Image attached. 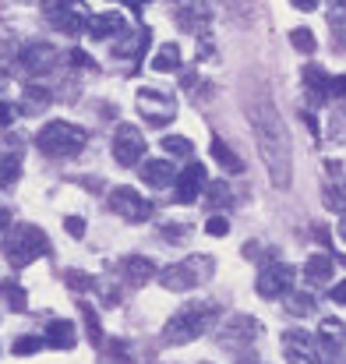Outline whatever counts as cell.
I'll list each match as a JSON object with an SVG mask.
<instances>
[{
	"label": "cell",
	"instance_id": "6da1fadb",
	"mask_svg": "<svg viewBox=\"0 0 346 364\" xmlns=\"http://www.w3.org/2000/svg\"><path fill=\"white\" fill-rule=\"evenodd\" d=\"M247 121L254 131V145H258V156L269 170V181L286 191L293 184V145H290V131L279 117V110L272 107L269 96H258L247 103Z\"/></svg>",
	"mask_w": 346,
	"mask_h": 364
},
{
	"label": "cell",
	"instance_id": "7a4b0ae2",
	"mask_svg": "<svg viewBox=\"0 0 346 364\" xmlns=\"http://www.w3.org/2000/svg\"><path fill=\"white\" fill-rule=\"evenodd\" d=\"M216 322H220V304H216V301L184 304V308H177V311L166 318V326H163V343H170V347L195 343V340L205 336Z\"/></svg>",
	"mask_w": 346,
	"mask_h": 364
},
{
	"label": "cell",
	"instance_id": "3957f363",
	"mask_svg": "<svg viewBox=\"0 0 346 364\" xmlns=\"http://www.w3.org/2000/svg\"><path fill=\"white\" fill-rule=\"evenodd\" d=\"M43 255H50V237L36 223H14L11 234L4 237V258L14 269H25V265H32Z\"/></svg>",
	"mask_w": 346,
	"mask_h": 364
},
{
	"label": "cell",
	"instance_id": "277c9868",
	"mask_svg": "<svg viewBox=\"0 0 346 364\" xmlns=\"http://www.w3.org/2000/svg\"><path fill=\"white\" fill-rule=\"evenodd\" d=\"M212 272H216V262H212L209 255H191V258H184V262L166 265V269L159 272V283H163L166 290H173V294H188V290L209 283Z\"/></svg>",
	"mask_w": 346,
	"mask_h": 364
},
{
	"label": "cell",
	"instance_id": "5b68a950",
	"mask_svg": "<svg viewBox=\"0 0 346 364\" xmlns=\"http://www.w3.org/2000/svg\"><path fill=\"white\" fill-rule=\"evenodd\" d=\"M36 145H39L43 156L67 159V156L82 152V145H85V127H78V124H71V121H50L39 127Z\"/></svg>",
	"mask_w": 346,
	"mask_h": 364
},
{
	"label": "cell",
	"instance_id": "8992f818",
	"mask_svg": "<svg viewBox=\"0 0 346 364\" xmlns=\"http://www.w3.org/2000/svg\"><path fill=\"white\" fill-rule=\"evenodd\" d=\"M46 18H50V25L57 28V32H64V36H78L82 28H89V7L82 4V0H50L46 4Z\"/></svg>",
	"mask_w": 346,
	"mask_h": 364
},
{
	"label": "cell",
	"instance_id": "52a82bcc",
	"mask_svg": "<svg viewBox=\"0 0 346 364\" xmlns=\"http://www.w3.org/2000/svg\"><path fill=\"white\" fill-rule=\"evenodd\" d=\"M107 205H110V213H114V216L127 220V223H145V220H152V202H148L141 191L127 188V184L110 191Z\"/></svg>",
	"mask_w": 346,
	"mask_h": 364
},
{
	"label": "cell",
	"instance_id": "ba28073f",
	"mask_svg": "<svg viewBox=\"0 0 346 364\" xmlns=\"http://www.w3.org/2000/svg\"><path fill=\"white\" fill-rule=\"evenodd\" d=\"M293 279H297L293 265H286V262H269V265H261V272H258V279H254V290H258V297L276 301V297H286V294L293 290Z\"/></svg>",
	"mask_w": 346,
	"mask_h": 364
},
{
	"label": "cell",
	"instance_id": "9c48e42d",
	"mask_svg": "<svg viewBox=\"0 0 346 364\" xmlns=\"http://www.w3.org/2000/svg\"><path fill=\"white\" fill-rule=\"evenodd\" d=\"M110 152H114L117 163L127 166V170H131V166H141V159H145V134H141L134 124H117Z\"/></svg>",
	"mask_w": 346,
	"mask_h": 364
},
{
	"label": "cell",
	"instance_id": "30bf717a",
	"mask_svg": "<svg viewBox=\"0 0 346 364\" xmlns=\"http://www.w3.org/2000/svg\"><path fill=\"white\" fill-rule=\"evenodd\" d=\"M283 354L290 364H322V347L311 333L304 329H286L283 333Z\"/></svg>",
	"mask_w": 346,
	"mask_h": 364
},
{
	"label": "cell",
	"instance_id": "8fae6325",
	"mask_svg": "<svg viewBox=\"0 0 346 364\" xmlns=\"http://www.w3.org/2000/svg\"><path fill=\"white\" fill-rule=\"evenodd\" d=\"M18 64H21V71H28L32 78L50 75V68L57 64V50H53L50 43H43V39H32V43H25V46H21Z\"/></svg>",
	"mask_w": 346,
	"mask_h": 364
},
{
	"label": "cell",
	"instance_id": "7c38bea8",
	"mask_svg": "<svg viewBox=\"0 0 346 364\" xmlns=\"http://www.w3.org/2000/svg\"><path fill=\"white\" fill-rule=\"evenodd\" d=\"M138 103H141V117L156 127L173 121V96L170 92H159V89H138Z\"/></svg>",
	"mask_w": 346,
	"mask_h": 364
},
{
	"label": "cell",
	"instance_id": "4fadbf2b",
	"mask_svg": "<svg viewBox=\"0 0 346 364\" xmlns=\"http://www.w3.org/2000/svg\"><path fill=\"white\" fill-rule=\"evenodd\" d=\"M258 333H261V322H258V318H251V315H230V318H227V326H223L220 343H223V347H230V350H240V347L254 343V340H258Z\"/></svg>",
	"mask_w": 346,
	"mask_h": 364
},
{
	"label": "cell",
	"instance_id": "5bb4252c",
	"mask_svg": "<svg viewBox=\"0 0 346 364\" xmlns=\"http://www.w3.org/2000/svg\"><path fill=\"white\" fill-rule=\"evenodd\" d=\"M173 188H177V202H180V205L198 202L202 191H205V166H202V163H188V166L177 173Z\"/></svg>",
	"mask_w": 346,
	"mask_h": 364
},
{
	"label": "cell",
	"instance_id": "9a60e30c",
	"mask_svg": "<svg viewBox=\"0 0 346 364\" xmlns=\"http://www.w3.org/2000/svg\"><path fill=\"white\" fill-rule=\"evenodd\" d=\"M120 276H124L127 287H145V283L159 279V269H156V262H148L145 255H127V258L120 262Z\"/></svg>",
	"mask_w": 346,
	"mask_h": 364
},
{
	"label": "cell",
	"instance_id": "2e32d148",
	"mask_svg": "<svg viewBox=\"0 0 346 364\" xmlns=\"http://www.w3.org/2000/svg\"><path fill=\"white\" fill-rule=\"evenodd\" d=\"M152 43V32L141 25L138 32H124V39L117 43V57H124V60H134V71H138V64H141V53H145V46Z\"/></svg>",
	"mask_w": 346,
	"mask_h": 364
},
{
	"label": "cell",
	"instance_id": "e0dca14e",
	"mask_svg": "<svg viewBox=\"0 0 346 364\" xmlns=\"http://www.w3.org/2000/svg\"><path fill=\"white\" fill-rule=\"evenodd\" d=\"M85 32H89L92 39H114V36H124V32H127V21H124V14H117V11L92 14Z\"/></svg>",
	"mask_w": 346,
	"mask_h": 364
},
{
	"label": "cell",
	"instance_id": "ac0fdd59",
	"mask_svg": "<svg viewBox=\"0 0 346 364\" xmlns=\"http://www.w3.org/2000/svg\"><path fill=\"white\" fill-rule=\"evenodd\" d=\"M301 78H304V89H308V100L315 103V107H322L325 100H329V85H333V78L318 68V64H308L304 71H301Z\"/></svg>",
	"mask_w": 346,
	"mask_h": 364
},
{
	"label": "cell",
	"instance_id": "d6986e66",
	"mask_svg": "<svg viewBox=\"0 0 346 364\" xmlns=\"http://www.w3.org/2000/svg\"><path fill=\"white\" fill-rule=\"evenodd\" d=\"M138 170H141V181L152 184V188H166V184L177 181V166L170 159H141Z\"/></svg>",
	"mask_w": 346,
	"mask_h": 364
},
{
	"label": "cell",
	"instance_id": "ffe728a7",
	"mask_svg": "<svg viewBox=\"0 0 346 364\" xmlns=\"http://www.w3.org/2000/svg\"><path fill=\"white\" fill-rule=\"evenodd\" d=\"M46 347L50 350H71L75 343H78V329L67 322V318H53L50 326H46Z\"/></svg>",
	"mask_w": 346,
	"mask_h": 364
},
{
	"label": "cell",
	"instance_id": "44dd1931",
	"mask_svg": "<svg viewBox=\"0 0 346 364\" xmlns=\"http://www.w3.org/2000/svg\"><path fill=\"white\" fill-rule=\"evenodd\" d=\"M21 177V149L18 141H4L0 145V188H11Z\"/></svg>",
	"mask_w": 346,
	"mask_h": 364
},
{
	"label": "cell",
	"instance_id": "7402d4cb",
	"mask_svg": "<svg viewBox=\"0 0 346 364\" xmlns=\"http://www.w3.org/2000/svg\"><path fill=\"white\" fill-rule=\"evenodd\" d=\"M333 269H336L333 255H311V258L304 262V279H308L311 287H325V283L333 279Z\"/></svg>",
	"mask_w": 346,
	"mask_h": 364
},
{
	"label": "cell",
	"instance_id": "603a6c76",
	"mask_svg": "<svg viewBox=\"0 0 346 364\" xmlns=\"http://www.w3.org/2000/svg\"><path fill=\"white\" fill-rule=\"evenodd\" d=\"M343 340H346V326L340 318H322L318 326V347L322 350H343Z\"/></svg>",
	"mask_w": 346,
	"mask_h": 364
},
{
	"label": "cell",
	"instance_id": "cb8c5ba5",
	"mask_svg": "<svg viewBox=\"0 0 346 364\" xmlns=\"http://www.w3.org/2000/svg\"><path fill=\"white\" fill-rule=\"evenodd\" d=\"M152 71H180V46L177 43H163L156 53H152Z\"/></svg>",
	"mask_w": 346,
	"mask_h": 364
},
{
	"label": "cell",
	"instance_id": "d4e9b609",
	"mask_svg": "<svg viewBox=\"0 0 346 364\" xmlns=\"http://www.w3.org/2000/svg\"><path fill=\"white\" fill-rule=\"evenodd\" d=\"M212 159H216V163H220L227 173H244V159L233 152L223 138H212Z\"/></svg>",
	"mask_w": 346,
	"mask_h": 364
},
{
	"label": "cell",
	"instance_id": "484cf974",
	"mask_svg": "<svg viewBox=\"0 0 346 364\" xmlns=\"http://www.w3.org/2000/svg\"><path fill=\"white\" fill-rule=\"evenodd\" d=\"M0 301H4L11 311H25V308H28V294H25L21 283H14V279H4V283H0Z\"/></svg>",
	"mask_w": 346,
	"mask_h": 364
},
{
	"label": "cell",
	"instance_id": "4316f807",
	"mask_svg": "<svg viewBox=\"0 0 346 364\" xmlns=\"http://www.w3.org/2000/svg\"><path fill=\"white\" fill-rule=\"evenodd\" d=\"M163 152L166 156H177V159H191L195 156V145L184 134H163Z\"/></svg>",
	"mask_w": 346,
	"mask_h": 364
},
{
	"label": "cell",
	"instance_id": "83f0119b",
	"mask_svg": "<svg viewBox=\"0 0 346 364\" xmlns=\"http://www.w3.org/2000/svg\"><path fill=\"white\" fill-rule=\"evenodd\" d=\"M283 301H286L283 308H286L293 318H304V315H311V311H315V297H311V294H297V290H290Z\"/></svg>",
	"mask_w": 346,
	"mask_h": 364
},
{
	"label": "cell",
	"instance_id": "f1b7e54d",
	"mask_svg": "<svg viewBox=\"0 0 346 364\" xmlns=\"http://www.w3.org/2000/svg\"><path fill=\"white\" fill-rule=\"evenodd\" d=\"M322 202H325V209H333V213H346V181H336V184H329L325 188V195H322Z\"/></svg>",
	"mask_w": 346,
	"mask_h": 364
},
{
	"label": "cell",
	"instance_id": "f546056e",
	"mask_svg": "<svg viewBox=\"0 0 346 364\" xmlns=\"http://www.w3.org/2000/svg\"><path fill=\"white\" fill-rule=\"evenodd\" d=\"M223 7L237 25H251V18H254V0H223Z\"/></svg>",
	"mask_w": 346,
	"mask_h": 364
},
{
	"label": "cell",
	"instance_id": "4dcf8cb0",
	"mask_svg": "<svg viewBox=\"0 0 346 364\" xmlns=\"http://www.w3.org/2000/svg\"><path fill=\"white\" fill-rule=\"evenodd\" d=\"M78 311H82V318H85V333H89V343H92V347H103V329H99V318H96L92 304H78Z\"/></svg>",
	"mask_w": 346,
	"mask_h": 364
},
{
	"label": "cell",
	"instance_id": "1f68e13d",
	"mask_svg": "<svg viewBox=\"0 0 346 364\" xmlns=\"http://www.w3.org/2000/svg\"><path fill=\"white\" fill-rule=\"evenodd\" d=\"M290 46L301 50V53H315V50H318V39H315L311 28H293V32H290Z\"/></svg>",
	"mask_w": 346,
	"mask_h": 364
},
{
	"label": "cell",
	"instance_id": "d6a6232c",
	"mask_svg": "<svg viewBox=\"0 0 346 364\" xmlns=\"http://www.w3.org/2000/svg\"><path fill=\"white\" fill-rule=\"evenodd\" d=\"M46 347V340L43 336H21V340H14V358H32V354H39Z\"/></svg>",
	"mask_w": 346,
	"mask_h": 364
},
{
	"label": "cell",
	"instance_id": "836d02e7",
	"mask_svg": "<svg viewBox=\"0 0 346 364\" xmlns=\"http://www.w3.org/2000/svg\"><path fill=\"white\" fill-rule=\"evenodd\" d=\"M205 234H209V237H227V234H230V220H227V216H209Z\"/></svg>",
	"mask_w": 346,
	"mask_h": 364
},
{
	"label": "cell",
	"instance_id": "e575fe53",
	"mask_svg": "<svg viewBox=\"0 0 346 364\" xmlns=\"http://www.w3.org/2000/svg\"><path fill=\"white\" fill-rule=\"evenodd\" d=\"M64 279H67V287H75V290H89V287H99L96 279H89V272H64Z\"/></svg>",
	"mask_w": 346,
	"mask_h": 364
},
{
	"label": "cell",
	"instance_id": "d590c367",
	"mask_svg": "<svg viewBox=\"0 0 346 364\" xmlns=\"http://www.w3.org/2000/svg\"><path fill=\"white\" fill-rule=\"evenodd\" d=\"M212 205H230L233 198H230V188L227 184H209V195H205Z\"/></svg>",
	"mask_w": 346,
	"mask_h": 364
},
{
	"label": "cell",
	"instance_id": "8d00e7d4",
	"mask_svg": "<svg viewBox=\"0 0 346 364\" xmlns=\"http://www.w3.org/2000/svg\"><path fill=\"white\" fill-rule=\"evenodd\" d=\"M64 230H67L71 237H85V220H82V216H67V220H64Z\"/></svg>",
	"mask_w": 346,
	"mask_h": 364
},
{
	"label": "cell",
	"instance_id": "74e56055",
	"mask_svg": "<svg viewBox=\"0 0 346 364\" xmlns=\"http://www.w3.org/2000/svg\"><path fill=\"white\" fill-rule=\"evenodd\" d=\"M329 96H333V100H343V103H346V75L333 78V85H329Z\"/></svg>",
	"mask_w": 346,
	"mask_h": 364
},
{
	"label": "cell",
	"instance_id": "f35d334b",
	"mask_svg": "<svg viewBox=\"0 0 346 364\" xmlns=\"http://www.w3.org/2000/svg\"><path fill=\"white\" fill-rule=\"evenodd\" d=\"M329 297H333V304H346V279H340V283L329 290Z\"/></svg>",
	"mask_w": 346,
	"mask_h": 364
},
{
	"label": "cell",
	"instance_id": "ab89813d",
	"mask_svg": "<svg viewBox=\"0 0 346 364\" xmlns=\"http://www.w3.org/2000/svg\"><path fill=\"white\" fill-rule=\"evenodd\" d=\"M322 364H346L343 350H322Z\"/></svg>",
	"mask_w": 346,
	"mask_h": 364
},
{
	"label": "cell",
	"instance_id": "60d3db41",
	"mask_svg": "<svg viewBox=\"0 0 346 364\" xmlns=\"http://www.w3.org/2000/svg\"><path fill=\"white\" fill-rule=\"evenodd\" d=\"M71 64H75V68H92V60H89L82 50H75V53H71Z\"/></svg>",
	"mask_w": 346,
	"mask_h": 364
},
{
	"label": "cell",
	"instance_id": "b9f144b4",
	"mask_svg": "<svg viewBox=\"0 0 346 364\" xmlns=\"http://www.w3.org/2000/svg\"><path fill=\"white\" fill-rule=\"evenodd\" d=\"M11 121H14V107L0 103V124H11Z\"/></svg>",
	"mask_w": 346,
	"mask_h": 364
},
{
	"label": "cell",
	"instance_id": "7bdbcfd3",
	"mask_svg": "<svg viewBox=\"0 0 346 364\" xmlns=\"http://www.w3.org/2000/svg\"><path fill=\"white\" fill-rule=\"evenodd\" d=\"M290 4H293L297 11H315V7H318V0H290Z\"/></svg>",
	"mask_w": 346,
	"mask_h": 364
},
{
	"label": "cell",
	"instance_id": "ee69618b",
	"mask_svg": "<svg viewBox=\"0 0 346 364\" xmlns=\"http://www.w3.org/2000/svg\"><path fill=\"white\" fill-rule=\"evenodd\" d=\"M7 227H11V213H7V209H0V234H4Z\"/></svg>",
	"mask_w": 346,
	"mask_h": 364
},
{
	"label": "cell",
	"instance_id": "f6af8a7d",
	"mask_svg": "<svg viewBox=\"0 0 346 364\" xmlns=\"http://www.w3.org/2000/svg\"><path fill=\"white\" fill-rule=\"evenodd\" d=\"M336 230H340V241L346 244V213H343V216H340V223H336Z\"/></svg>",
	"mask_w": 346,
	"mask_h": 364
},
{
	"label": "cell",
	"instance_id": "bcb514c9",
	"mask_svg": "<svg viewBox=\"0 0 346 364\" xmlns=\"http://www.w3.org/2000/svg\"><path fill=\"white\" fill-rule=\"evenodd\" d=\"M7 82H11V78H7V68H4V64H0V92H4V89H7Z\"/></svg>",
	"mask_w": 346,
	"mask_h": 364
},
{
	"label": "cell",
	"instance_id": "7dc6e473",
	"mask_svg": "<svg viewBox=\"0 0 346 364\" xmlns=\"http://www.w3.org/2000/svg\"><path fill=\"white\" fill-rule=\"evenodd\" d=\"M124 4H127V7H134V11H141V7H145L148 0H124Z\"/></svg>",
	"mask_w": 346,
	"mask_h": 364
},
{
	"label": "cell",
	"instance_id": "c3c4849f",
	"mask_svg": "<svg viewBox=\"0 0 346 364\" xmlns=\"http://www.w3.org/2000/svg\"><path fill=\"white\" fill-rule=\"evenodd\" d=\"M333 7H336V11H346V0H333Z\"/></svg>",
	"mask_w": 346,
	"mask_h": 364
},
{
	"label": "cell",
	"instance_id": "681fc988",
	"mask_svg": "<svg viewBox=\"0 0 346 364\" xmlns=\"http://www.w3.org/2000/svg\"><path fill=\"white\" fill-rule=\"evenodd\" d=\"M237 364H258V361H254V358H240Z\"/></svg>",
	"mask_w": 346,
	"mask_h": 364
},
{
	"label": "cell",
	"instance_id": "f907efd6",
	"mask_svg": "<svg viewBox=\"0 0 346 364\" xmlns=\"http://www.w3.org/2000/svg\"><path fill=\"white\" fill-rule=\"evenodd\" d=\"M202 364H212V361H202Z\"/></svg>",
	"mask_w": 346,
	"mask_h": 364
},
{
	"label": "cell",
	"instance_id": "816d5d0a",
	"mask_svg": "<svg viewBox=\"0 0 346 364\" xmlns=\"http://www.w3.org/2000/svg\"><path fill=\"white\" fill-rule=\"evenodd\" d=\"M177 4H184V0H177Z\"/></svg>",
	"mask_w": 346,
	"mask_h": 364
}]
</instances>
